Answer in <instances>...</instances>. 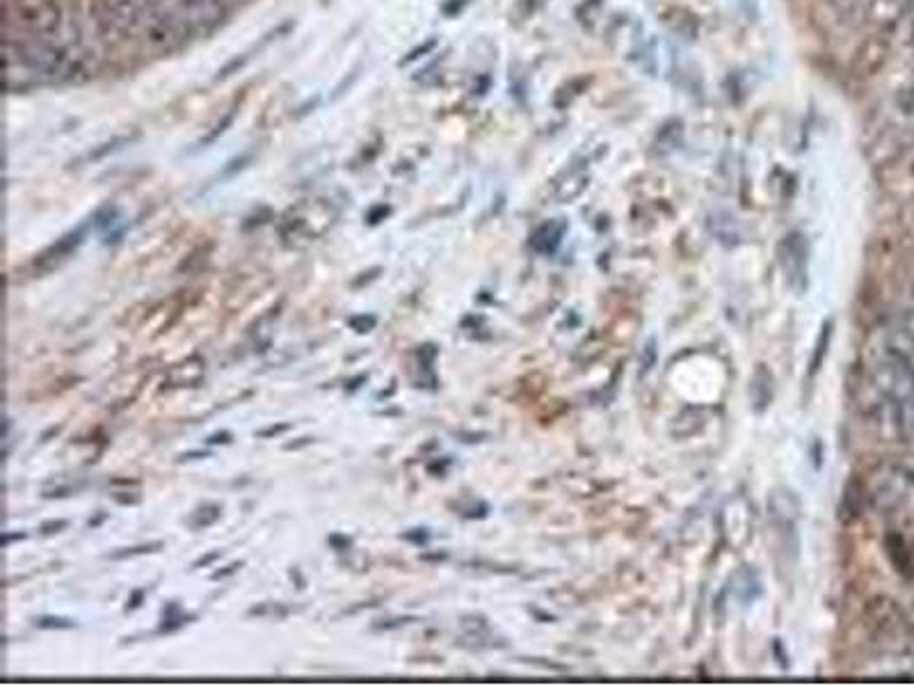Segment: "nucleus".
I'll return each instance as SVG.
<instances>
[{"mask_svg": "<svg viewBox=\"0 0 914 686\" xmlns=\"http://www.w3.org/2000/svg\"><path fill=\"white\" fill-rule=\"evenodd\" d=\"M8 19L26 37H64L67 21L56 0H8Z\"/></svg>", "mask_w": 914, "mask_h": 686, "instance_id": "obj_2", "label": "nucleus"}, {"mask_svg": "<svg viewBox=\"0 0 914 686\" xmlns=\"http://www.w3.org/2000/svg\"><path fill=\"white\" fill-rule=\"evenodd\" d=\"M162 547H165V543H162V540H153V543H145V545H136V547H123V549H117V551L108 554L106 558H110V560H123V558H133V556H140V554H153V551H160Z\"/></svg>", "mask_w": 914, "mask_h": 686, "instance_id": "obj_12", "label": "nucleus"}, {"mask_svg": "<svg viewBox=\"0 0 914 686\" xmlns=\"http://www.w3.org/2000/svg\"><path fill=\"white\" fill-rule=\"evenodd\" d=\"M201 376H203V359L199 355H190V357H186L183 361H179V365H175L170 369V374H168V378H165L162 385H168V387H197Z\"/></svg>", "mask_w": 914, "mask_h": 686, "instance_id": "obj_6", "label": "nucleus"}, {"mask_svg": "<svg viewBox=\"0 0 914 686\" xmlns=\"http://www.w3.org/2000/svg\"><path fill=\"white\" fill-rule=\"evenodd\" d=\"M78 488L76 486H56L53 490H44L47 499H60V497H69L73 495Z\"/></svg>", "mask_w": 914, "mask_h": 686, "instance_id": "obj_23", "label": "nucleus"}, {"mask_svg": "<svg viewBox=\"0 0 914 686\" xmlns=\"http://www.w3.org/2000/svg\"><path fill=\"white\" fill-rule=\"evenodd\" d=\"M307 444H311V437H300L298 441H288V444H284V451H296V449L307 447Z\"/></svg>", "mask_w": 914, "mask_h": 686, "instance_id": "obj_30", "label": "nucleus"}, {"mask_svg": "<svg viewBox=\"0 0 914 686\" xmlns=\"http://www.w3.org/2000/svg\"><path fill=\"white\" fill-rule=\"evenodd\" d=\"M26 538V534H3V547H8L12 540H23Z\"/></svg>", "mask_w": 914, "mask_h": 686, "instance_id": "obj_33", "label": "nucleus"}, {"mask_svg": "<svg viewBox=\"0 0 914 686\" xmlns=\"http://www.w3.org/2000/svg\"><path fill=\"white\" fill-rule=\"evenodd\" d=\"M565 233V225L558 220H549L545 225H539L530 238V246L533 250L543 252V255H552L558 250L560 246V238Z\"/></svg>", "mask_w": 914, "mask_h": 686, "instance_id": "obj_7", "label": "nucleus"}, {"mask_svg": "<svg viewBox=\"0 0 914 686\" xmlns=\"http://www.w3.org/2000/svg\"><path fill=\"white\" fill-rule=\"evenodd\" d=\"M403 540H407V543H411V545H426L428 540H430V534L426 531V529H411V531H405L403 536H400Z\"/></svg>", "mask_w": 914, "mask_h": 686, "instance_id": "obj_18", "label": "nucleus"}, {"mask_svg": "<svg viewBox=\"0 0 914 686\" xmlns=\"http://www.w3.org/2000/svg\"><path fill=\"white\" fill-rule=\"evenodd\" d=\"M907 10L910 6L905 0H871L866 12L871 23H876L881 28H896Z\"/></svg>", "mask_w": 914, "mask_h": 686, "instance_id": "obj_5", "label": "nucleus"}, {"mask_svg": "<svg viewBox=\"0 0 914 686\" xmlns=\"http://www.w3.org/2000/svg\"><path fill=\"white\" fill-rule=\"evenodd\" d=\"M103 519H106V513H101V510H99V515H97L95 519H90V521H88V527H90V529H97Z\"/></svg>", "mask_w": 914, "mask_h": 686, "instance_id": "obj_34", "label": "nucleus"}, {"mask_svg": "<svg viewBox=\"0 0 914 686\" xmlns=\"http://www.w3.org/2000/svg\"><path fill=\"white\" fill-rule=\"evenodd\" d=\"M380 272H383V268H370L368 272H361V277H357V279L352 281V287H355V289H361L364 285H368L370 279H376Z\"/></svg>", "mask_w": 914, "mask_h": 686, "instance_id": "obj_25", "label": "nucleus"}, {"mask_svg": "<svg viewBox=\"0 0 914 686\" xmlns=\"http://www.w3.org/2000/svg\"><path fill=\"white\" fill-rule=\"evenodd\" d=\"M827 341H829V326H825V330H823V335H821V339H818V352H816V359H814V371H818L821 369V361H823V352H825V346H827Z\"/></svg>", "mask_w": 914, "mask_h": 686, "instance_id": "obj_21", "label": "nucleus"}, {"mask_svg": "<svg viewBox=\"0 0 914 686\" xmlns=\"http://www.w3.org/2000/svg\"><path fill=\"white\" fill-rule=\"evenodd\" d=\"M389 211H391L389 207H376V209H372V211L368 213V222H370V225H378L380 220H385V218L389 216Z\"/></svg>", "mask_w": 914, "mask_h": 686, "instance_id": "obj_27", "label": "nucleus"}, {"mask_svg": "<svg viewBox=\"0 0 914 686\" xmlns=\"http://www.w3.org/2000/svg\"><path fill=\"white\" fill-rule=\"evenodd\" d=\"M231 439H234V435L229 430H218V433L206 437V444H231Z\"/></svg>", "mask_w": 914, "mask_h": 686, "instance_id": "obj_26", "label": "nucleus"}, {"mask_svg": "<svg viewBox=\"0 0 914 686\" xmlns=\"http://www.w3.org/2000/svg\"><path fill=\"white\" fill-rule=\"evenodd\" d=\"M190 620H195V614H183L179 602H175V599L165 602V607H162V612H160L158 634H172V632L181 629L183 625H188Z\"/></svg>", "mask_w": 914, "mask_h": 686, "instance_id": "obj_9", "label": "nucleus"}, {"mask_svg": "<svg viewBox=\"0 0 914 686\" xmlns=\"http://www.w3.org/2000/svg\"><path fill=\"white\" fill-rule=\"evenodd\" d=\"M829 3H833L835 8H840V10H853V8H857L860 6V0H829Z\"/></svg>", "mask_w": 914, "mask_h": 686, "instance_id": "obj_31", "label": "nucleus"}, {"mask_svg": "<svg viewBox=\"0 0 914 686\" xmlns=\"http://www.w3.org/2000/svg\"><path fill=\"white\" fill-rule=\"evenodd\" d=\"M222 556V549H213V551H209V554H203L201 558H197L195 563H192V568H206V565H211L213 560H218Z\"/></svg>", "mask_w": 914, "mask_h": 686, "instance_id": "obj_24", "label": "nucleus"}, {"mask_svg": "<svg viewBox=\"0 0 914 686\" xmlns=\"http://www.w3.org/2000/svg\"><path fill=\"white\" fill-rule=\"evenodd\" d=\"M220 515H222V506H220V504H201V506L195 508V513L190 515L188 527H190L192 531H201V529H206V527H211V524H216V521L220 519Z\"/></svg>", "mask_w": 914, "mask_h": 686, "instance_id": "obj_11", "label": "nucleus"}, {"mask_svg": "<svg viewBox=\"0 0 914 686\" xmlns=\"http://www.w3.org/2000/svg\"><path fill=\"white\" fill-rule=\"evenodd\" d=\"M286 430H290V424H272V426H268V428H261V430L257 433V437L268 439V437H277V435H281V433H286Z\"/></svg>", "mask_w": 914, "mask_h": 686, "instance_id": "obj_22", "label": "nucleus"}, {"mask_svg": "<svg viewBox=\"0 0 914 686\" xmlns=\"http://www.w3.org/2000/svg\"><path fill=\"white\" fill-rule=\"evenodd\" d=\"M32 623L39 629H76V620L62 616H37Z\"/></svg>", "mask_w": 914, "mask_h": 686, "instance_id": "obj_14", "label": "nucleus"}, {"mask_svg": "<svg viewBox=\"0 0 914 686\" xmlns=\"http://www.w3.org/2000/svg\"><path fill=\"white\" fill-rule=\"evenodd\" d=\"M8 88L26 90L37 83H60L73 78L82 64V56L76 39L67 37H8Z\"/></svg>", "mask_w": 914, "mask_h": 686, "instance_id": "obj_1", "label": "nucleus"}, {"mask_svg": "<svg viewBox=\"0 0 914 686\" xmlns=\"http://www.w3.org/2000/svg\"><path fill=\"white\" fill-rule=\"evenodd\" d=\"M444 554H421V560H441Z\"/></svg>", "mask_w": 914, "mask_h": 686, "instance_id": "obj_36", "label": "nucleus"}, {"mask_svg": "<svg viewBox=\"0 0 914 686\" xmlns=\"http://www.w3.org/2000/svg\"><path fill=\"white\" fill-rule=\"evenodd\" d=\"M366 380H368V374H359V376L346 380V391H357Z\"/></svg>", "mask_w": 914, "mask_h": 686, "instance_id": "obj_29", "label": "nucleus"}, {"mask_svg": "<svg viewBox=\"0 0 914 686\" xmlns=\"http://www.w3.org/2000/svg\"><path fill=\"white\" fill-rule=\"evenodd\" d=\"M67 527H69L67 519H47V521H41L39 534H41V536H53V534L64 531Z\"/></svg>", "mask_w": 914, "mask_h": 686, "instance_id": "obj_16", "label": "nucleus"}, {"mask_svg": "<svg viewBox=\"0 0 914 686\" xmlns=\"http://www.w3.org/2000/svg\"><path fill=\"white\" fill-rule=\"evenodd\" d=\"M782 255V266L788 277V285L796 291H805L807 287V252L801 236H788L786 243L779 250Z\"/></svg>", "mask_w": 914, "mask_h": 686, "instance_id": "obj_3", "label": "nucleus"}, {"mask_svg": "<svg viewBox=\"0 0 914 686\" xmlns=\"http://www.w3.org/2000/svg\"><path fill=\"white\" fill-rule=\"evenodd\" d=\"M82 236H86V227H76L73 231L64 233L58 240V243H53L49 250H44L32 261V270L34 272H49L56 266H60L82 243Z\"/></svg>", "mask_w": 914, "mask_h": 686, "instance_id": "obj_4", "label": "nucleus"}, {"mask_svg": "<svg viewBox=\"0 0 914 686\" xmlns=\"http://www.w3.org/2000/svg\"><path fill=\"white\" fill-rule=\"evenodd\" d=\"M115 501L117 504H123V506H136V504H140V497L138 495H133V493H117L115 495Z\"/></svg>", "mask_w": 914, "mask_h": 686, "instance_id": "obj_28", "label": "nucleus"}, {"mask_svg": "<svg viewBox=\"0 0 914 686\" xmlns=\"http://www.w3.org/2000/svg\"><path fill=\"white\" fill-rule=\"evenodd\" d=\"M245 565V560H234V563H229L227 568H222V570H216L213 575H211V579L213 581H220V579H225V577H231V575H236L240 568Z\"/></svg>", "mask_w": 914, "mask_h": 686, "instance_id": "obj_19", "label": "nucleus"}, {"mask_svg": "<svg viewBox=\"0 0 914 686\" xmlns=\"http://www.w3.org/2000/svg\"><path fill=\"white\" fill-rule=\"evenodd\" d=\"M209 456H211L209 451H188V454L179 456V463H188V460H197V458H209Z\"/></svg>", "mask_w": 914, "mask_h": 686, "instance_id": "obj_32", "label": "nucleus"}, {"mask_svg": "<svg viewBox=\"0 0 914 686\" xmlns=\"http://www.w3.org/2000/svg\"><path fill=\"white\" fill-rule=\"evenodd\" d=\"M145 593H147L145 588H136V590L129 595L127 604H123V612H127V614H129V612H136V609L140 607V604H142V599H145Z\"/></svg>", "mask_w": 914, "mask_h": 686, "instance_id": "obj_20", "label": "nucleus"}, {"mask_svg": "<svg viewBox=\"0 0 914 686\" xmlns=\"http://www.w3.org/2000/svg\"><path fill=\"white\" fill-rule=\"evenodd\" d=\"M892 108L901 119H905V122H914V78L896 90Z\"/></svg>", "mask_w": 914, "mask_h": 686, "instance_id": "obj_10", "label": "nucleus"}, {"mask_svg": "<svg viewBox=\"0 0 914 686\" xmlns=\"http://www.w3.org/2000/svg\"><path fill=\"white\" fill-rule=\"evenodd\" d=\"M376 326H378V316H372V314H357L348 318V328L355 330L357 335H366L370 330H376Z\"/></svg>", "mask_w": 914, "mask_h": 686, "instance_id": "obj_13", "label": "nucleus"}, {"mask_svg": "<svg viewBox=\"0 0 914 686\" xmlns=\"http://www.w3.org/2000/svg\"><path fill=\"white\" fill-rule=\"evenodd\" d=\"M419 618L417 616H403V618H391V620H376V625H372V629H398V627H405V625H409V623H417Z\"/></svg>", "mask_w": 914, "mask_h": 686, "instance_id": "obj_15", "label": "nucleus"}, {"mask_svg": "<svg viewBox=\"0 0 914 686\" xmlns=\"http://www.w3.org/2000/svg\"><path fill=\"white\" fill-rule=\"evenodd\" d=\"M290 577H296V579H298V588H300V590L305 588V579H302V575H300V573H298L296 568H294V570H290Z\"/></svg>", "mask_w": 914, "mask_h": 686, "instance_id": "obj_35", "label": "nucleus"}, {"mask_svg": "<svg viewBox=\"0 0 914 686\" xmlns=\"http://www.w3.org/2000/svg\"><path fill=\"white\" fill-rule=\"evenodd\" d=\"M414 359H417V367L419 371H424V376L419 380H414V387H421V389H437V376L433 374V361L439 355V348L435 344H421L414 348Z\"/></svg>", "mask_w": 914, "mask_h": 686, "instance_id": "obj_8", "label": "nucleus"}, {"mask_svg": "<svg viewBox=\"0 0 914 686\" xmlns=\"http://www.w3.org/2000/svg\"><path fill=\"white\" fill-rule=\"evenodd\" d=\"M58 430H60V426H53V428H49V430H47V433H44V435H41V441H47V439H49V437H51V435H56V433H58Z\"/></svg>", "mask_w": 914, "mask_h": 686, "instance_id": "obj_37", "label": "nucleus"}, {"mask_svg": "<svg viewBox=\"0 0 914 686\" xmlns=\"http://www.w3.org/2000/svg\"><path fill=\"white\" fill-rule=\"evenodd\" d=\"M327 545L335 549V551H348L352 547V538L344 536V534H329L327 536Z\"/></svg>", "mask_w": 914, "mask_h": 686, "instance_id": "obj_17", "label": "nucleus"}]
</instances>
